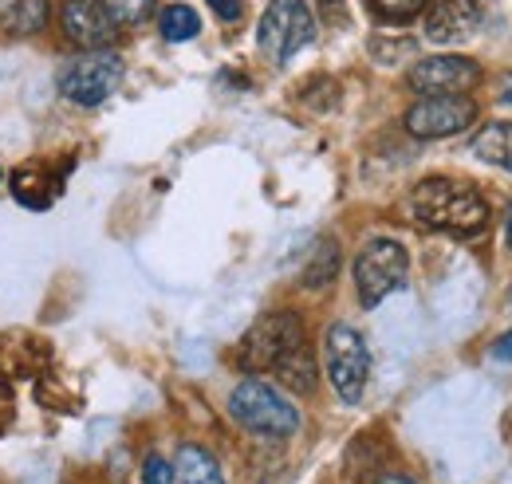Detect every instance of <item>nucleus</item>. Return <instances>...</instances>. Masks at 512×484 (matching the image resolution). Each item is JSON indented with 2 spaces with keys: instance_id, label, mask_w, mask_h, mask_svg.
<instances>
[{
  "instance_id": "nucleus-19",
  "label": "nucleus",
  "mask_w": 512,
  "mask_h": 484,
  "mask_svg": "<svg viewBox=\"0 0 512 484\" xmlns=\"http://www.w3.org/2000/svg\"><path fill=\"white\" fill-rule=\"evenodd\" d=\"M335 268H339L335 241H320V248L312 252V264L304 268V288H327L335 280Z\"/></svg>"
},
{
  "instance_id": "nucleus-9",
  "label": "nucleus",
  "mask_w": 512,
  "mask_h": 484,
  "mask_svg": "<svg viewBox=\"0 0 512 484\" xmlns=\"http://www.w3.org/2000/svg\"><path fill=\"white\" fill-rule=\"evenodd\" d=\"M481 83V67L465 56H430L410 67V87L422 95H465Z\"/></svg>"
},
{
  "instance_id": "nucleus-28",
  "label": "nucleus",
  "mask_w": 512,
  "mask_h": 484,
  "mask_svg": "<svg viewBox=\"0 0 512 484\" xmlns=\"http://www.w3.org/2000/svg\"><path fill=\"white\" fill-rule=\"evenodd\" d=\"M501 99H505V103H512V75H505V79H501Z\"/></svg>"
},
{
  "instance_id": "nucleus-26",
  "label": "nucleus",
  "mask_w": 512,
  "mask_h": 484,
  "mask_svg": "<svg viewBox=\"0 0 512 484\" xmlns=\"http://www.w3.org/2000/svg\"><path fill=\"white\" fill-rule=\"evenodd\" d=\"M493 355H497V359H505V363H512V331H505V335L493 343Z\"/></svg>"
},
{
  "instance_id": "nucleus-13",
  "label": "nucleus",
  "mask_w": 512,
  "mask_h": 484,
  "mask_svg": "<svg viewBox=\"0 0 512 484\" xmlns=\"http://www.w3.org/2000/svg\"><path fill=\"white\" fill-rule=\"evenodd\" d=\"M56 189H60V182L44 166H24L12 174V197L24 209H48L56 201Z\"/></svg>"
},
{
  "instance_id": "nucleus-18",
  "label": "nucleus",
  "mask_w": 512,
  "mask_h": 484,
  "mask_svg": "<svg viewBox=\"0 0 512 484\" xmlns=\"http://www.w3.org/2000/svg\"><path fill=\"white\" fill-rule=\"evenodd\" d=\"M158 32H162L170 44H186V40H193V36L201 32V20H197V12H193L190 4H170V8H162V16H158Z\"/></svg>"
},
{
  "instance_id": "nucleus-4",
  "label": "nucleus",
  "mask_w": 512,
  "mask_h": 484,
  "mask_svg": "<svg viewBox=\"0 0 512 484\" xmlns=\"http://www.w3.org/2000/svg\"><path fill=\"white\" fill-rule=\"evenodd\" d=\"M296 343H304V323L296 311H272V315H260L253 327L245 331L241 347H237V366L260 374V370H272L280 363Z\"/></svg>"
},
{
  "instance_id": "nucleus-23",
  "label": "nucleus",
  "mask_w": 512,
  "mask_h": 484,
  "mask_svg": "<svg viewBox=\"0 0 512 484\" xmlns=\"http://www.w3.org/2000/svg\"><path fill=\"white\" fill-rule=\"evenodd\" d=\"M12 414H16V394H12L8 378H0V429L12 422Z\"/></svg>"
},
{
  "instance_id": "nucleus-21",
  "label": "nucleus",
  "mask_w": 512,
  "mask_h": 484,
  "mask_svg": "<svg viewBox=\"0 0 512 484\" xmlns=\"http://www.w3.org/2000/svg\"><path fill=\"white\" fill-rule=\"evenodd\" d=\"M103 4L111 8L115 24H142V20L154 12L158 0H103Z\"/></svg>"
},
{
  "instance_id": "nucleus-17",
  "label": "nucleus",
  "mask_w": 512,
  "mask_h": 484,
  "mask_svg": "<svg viewBox=\"0 0 512 484\" xmlns=\"http://www.w3.org/2000/svg\"><path fill=\"white\" fill-rule=\"evenodd\" d=\"M473 154L489 166L512 170V122H489L477 138H473Z\"/></svg>"
},
{
  "instance_id": "nucleus-1",
  "label": "nucleus",
  "mask_w": 512,
  "mask_h": 484,
  "mask_svg": "<svg viewBox=\"0 0 512 484\" xmlns=\"http://www.w3.org/2000/svg\"><path fill=\"white\" fill-rule=\"evenodd\" d=\"M410 213L422 229L449 233V237H481L489 225V205L473 185L426 178L410 193Z\"/></svg>"
},
{
  "instance_id": "nucleus-5",
  "label": "nucleus",
  "mask_w": 512,
  "mask_h": 484,
  "mask_svg": "<svg viewBox=\"0 0 512 484\" xmlns=\"http://www.w3.org/2000/svg\"><path fill=\"white\" fill-rule=\"evenodd\" d=\"M316 36V16L308 0H272L260 16V52L272 63H288Z\"/></svg>"
},
{
  "instance_id": "nucleus-12",
  "label": "nucleus",
  "mask_w": 512,
  "mask_h": 484,
  "mask_svg": "<svg viewBox=\"0 0 512 484\" xmlns=\"http://www.w3.org/2000/svg\"><path fill=\"white\" fill-rule=\"evenodd\" d=\"M52 363V343L32 331H8L0 339V374L4 378H40Z\"/></svg>"
},
{
  "instance_id": "nucleus-16",
  "label": "nucleus",
  "mask_w": 512,
  "mask_h": 484,
  "mask_svg": "<svg viewBox=\"0 0 512 484\" xmlns=\"http://www.w3.org/2000/svg\"><path fill=\"white\" fill-rule=\"evenodd\" d=\"M272 370H276L280 382H284L288 390H296V394H312V390H316V359H312V351H308L304 343H296Z\"/></svg>"
},
{
  "instance_id": "nucleus-14",
  "label": "nucleus",
  "mask_w": 512,
  "mask_h": 484,
  "mask_svg": "<svg viewBox=\"0 0 512 484\" xmlns=\"http://www.w3.org/2000/svg\"><path fill=\"white\" fill-rule=\"evenodd\" d=\"M48 0H8L0 8V32L8 36H36L48 24Z\"/></svg>"
},
{
  "instance_id": "nucleus-15",
  "label": "nucleus",
  "mask_w": 512,
  "mask_h": 484,
  "mask_svg": "<svg viewBox=\"0 0 512 484\" xmlns=\"http://www.w3.org/2000/svg\"><path fill=\"white\" fill-rule=\"evenodd\" d=\"M174 477L182 484H225L217 457L209 449H201V445H190V441L174 457Z\"/></svg>"
},
{
  "instance_id": "nucleus-22",
  "label": "nucleus",
  "mask_w": 512,
  "mask_h": 484,
  "mask_svg": "<svg viewBox=\"0 0 512 484\" xmlns=\"http://www.w3.org/2000/svg\"><path fill=\"white\" fill-rule=\"evenodd\" d=\"M142 484H174V465H170L166 457L150 453V457L142 461Z\"/></svg>"
},
{
  "instance_id": "nucleus-2",
  "label": "nucleus",
  "mask_w": 512,
  "mask_h": 484,
  "mask_svg": "<svg viewBox=\"0 0 512 484\" xmlns=\"http://www.w3.org/2000/svg\"><path fill=\"white\" fill-rule=\"evenodd\" d=\"M229 414L241 429H249L256 437H272V441H284L300 429V410L276 386H268L260 378H245L229 394Z\"/></svg>"
},
{
  "instance_id": "nucleus-6",
  "label": "nucleus",
  "mask_w": 512,
  "mask_h": 484,
  "mask_svg": "<svg viewBox=\"0 0 512 484\" xmlns=\"http://www.w3.org/2000/svg\"><path fill=\"white\" fill-rule=\"evenodd\" d=\"M406 272H410V256L398 241L375 237L363 244V252L355 256V288L363 307H379L390 292H398L406 284Z\"/></svg>"
},
{
  "instance_id": "nucleus-10",
  "label": "nucleus",
  "mask_w": 512,
  "mask_h": 484,
  "mask_svg": "<svg viewBox=\"0 0 512 484\" xmlns=\"http://www.w3.org/2000/svg\"><path fill=\"white\" fill-rule=\"evenodd\" d=\"M60 24H64L67 40L87 48V52H99L119 36L115 32L119 24H115V16H111V8L103 0H64Z\"/></svg>"
},
{
  "instance_id": "nucleus-7",
  "label": "nucleus",
  "mask_w": 512,
  "mask_h": 484,
  "mask_svg": "<svg viewBox=\"0 0 512 484\" xmlns=\"http://www.w3.org/2000/svg\"><path fill=\"white\" fill-rule=\"evenodd\" d=\"M123 83V60L107 48L99 52H87V56H75L60 71V95L75 107H99L107 103Z\"/></svg>"
},
{
  "instance_id": "nucleus-27",
  "label": "nucleus",
  "mask_w": 512,
  "mask_h": 484,
  "mask_svg": "<svg viewBox=\"0 0 512 484\" xmlns=\"http://www.w3.org/2000/svg\"><path fill=\"white\" fill-rule=\"evenodd\" d=\"M375 484H418L414 477H406V473H383Z\"/></svg>"
},
{
  "instance_id": "nucleus-20",
  "label": "nucleus",
  "mask_w": 512,
  "mask_h": 484,
  "mask_svg": "<svg viewBox=\"0 0 512 484\" xmlns=\"http://www.w3.org/2000/svg\"><path fill=\"white\" fill-rule=\"evenodd\" d=\"M426 4H430V0H371V12H375L379 20H386V24H406V20L422 16Z\"/></svg>"
},
{
  "instance_id": "nucleus-8",
  "label": "nucleus",
  "mask_w": 512,
  "mask_h": 484,
  "mask_svg": "<svg viewBox=\"0 0 512 484\" xmlns=\"http://www.w3.org/2000/svg\"><path fill=\"white\" fill-rule=\"evenodd\" d=\"M477 119V103L465 95H426L406 111V130L414 138H449Z\"/></svg>"
},
{
  "instance_id": "nucleus-11",
  "label": "nucleus",
  "mask_w": 512,
  "mask_h": 484,
  "mask_svg": "<svg viewBox=\"0 0 512 484\" xmlns=\"http://www.w3.org/2000/svg\"><path fill=\"white\" fill-rule=\"evenodd\" d=\"M481 20H485V12L477 0H438L426 12V40L442 44V48L465 44L481 28Z\"/></svg>"
},
{
  "instance_id": "nucleus-3",
  "label": "nucleus",
  "mask_w": 512,
  "mask_h": 484,
  "mask_svg": "<svg viewBox=\"0 0 512 484\" xmlns=\"http://www.w3.org/2000/svg\"><path fill=\"white\" fill-rule=\"evenodd\" d=\"M323 363H327V378H331L335 394L347 406H355L363 398L367 374H371V355H367L363 335L347 323H331L323 335Z\"/></svg>"
},
{
  "instance_id": "nucleus-29",
  "label": "nucleus",
  "mask_w": 512,
  "mask_h": 484,
  "mask_svg": "<svg viewBox=\"0 0 512 484\" xmlns=\"http://www.w3.org/2000/svg\"><path fill=\"white\" fill-rule=\"evenodd\" d=\"M505 241H509V248H512V205H509V213H505Z\"/></svg>"
},
{
  "instance_id": "nucleus-24",
  "label": "nucleus",
  "mask_w": 512,
  "mask_h": 484,
  "mask_svg": "<svg viewBox=\"0 0 512 484\" xmlns=\"http://www.w3.org/2000/svg\"><path fill=\"white\" fill-rule=\"evenodd\" d=\"M316 8H320V16L327 20V24H343V20H347L343 0H316Z\"/></svg>"
},
{
  "instance_id": "nucleus-25",
  "label": "nucleus",
  "mask_w": 512,
  "mask_h": 484,
  "mask_svg": "<svg viewBox=\"0 0 512 484\" xmlns=\"http://www.w3.org/2000/svg\"><path fill=\"white\" fill-rule=\"evenodd\" d=\"M209 8H213L217 20H225V24L241 20V0H209Z\"/></svg>"
}]
</instances>
